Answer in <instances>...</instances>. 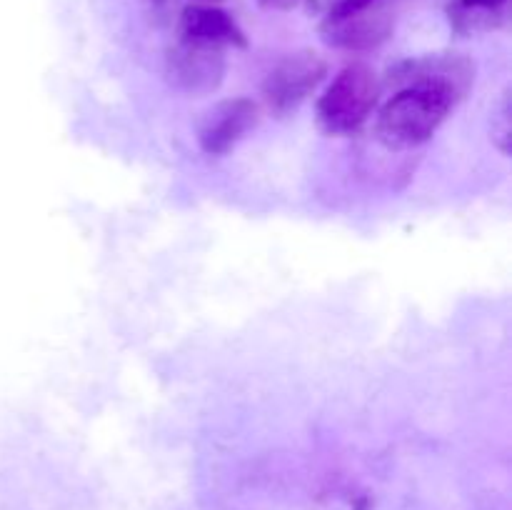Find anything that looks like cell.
I'll list each match as a JSON object with an SVG mask.
<instances>
[{
  "instance_id": "1",
  "label": "cell",
  "mask_w": 512,
  "mask_h": 510,
  "mask_svg": "<svg viewBox=\"0 0 512 510\" xmlns=\"http://www.w3.org/2000/svg\"><path fill=\"white\" fill-rule=\"evenodd\" d=\"M475 68L463 55H428L390 73L400 88L378 110L375 133L388 148H418L465 98Z\"/></svg>"
},
{
  "instance_id": "2",
  "label": "cell",
  "mask_w": 512,
  "mask_h": 510,
  "mask_svg": "<svg viewBox=\"0 0 512 510\" xmlns=\"http://www.w3.org/2000/svg\"><path fill=\"white\" fill-rule=\"evenodd\" d=\"M380 83L373 68L345 65L318 100V120L330 135H348L363 128L378 105Z\"/></svg>"
},
{
  "instance_id": "3",
  "label": "cell",
  "mask_w": 512,
  "mask_h": 510,
  "mask_svg": "<svg viewBox=\"0 0 512 510\" xmlns=\"http://www.w3.org/2000/svg\"><path fill=\"white\" fill-rule=\"evenodd\" d=\"M328 73V63L313 50L283 55L263 80V100L270 113L288 115L315 93Z\"/></svg>"
},
{
  "instance_id": "4",
  "label": "cell",
  "mask_w": 512,
  "mask_h": 510,
  "mask_svg": "<svg viewBox=\"0 0 512 510\" xmlns=\"http://www.w3.org/2000/svg\"><path fill=\"white\" fill-rule=\"evenodd\" d=\"M170 85L188 95H208L220 88L225 75L223 48L180 38L165 55Z\"/></svg>"
},
{
  "instance_id": "5",
  "label": "cell",
  "mask_w": 512,
  "mask_h": 510,
  "mask_svg": "<svg viewBox=\"0 0 512 510\" xmlns=\"http://www.w3.org/2000/svg\"><path fill=\"white\" fill-rule=\"evenodd\" d=\"M395 28V15L385 0L365 5V8L353 10V13L333 15L323 18L320 23V35L328 45L340 50H373L390 38Z\"/></svg>"
},
{
  "instance_id": "6",
  "label": "cell",
  "mask_w": 512,
  "mask_h": 510,
  "mask_svg": "<svg viewBox=\"0 0 512 510\" xmlns=\"http://www.w3.org/2000/svg\"><path fill=\"white\" fill-rule=\"evenodd\" d=\"M258 118L260 108L250 98L223 100L210 108L200 123V148L208 155H225L245 138L248 130L255 128Z\"/></svg>"
},
{
  "instance_id": "7",
  "label": "cell",
  "mask_w": 512,
  "mask_h": 510,
  "mask_svg": "<svg viewBox=\"0 0 512 510\" xmlns=\"http://www.w3.org/2000/svg\"><path fill=\"white\" fill-rule=\"evenodd\" d=\"M180 38L215 48H245V35L233 15L210 3L188 5L180 15Z\"/></svg>"
},
{
  "instance_id": "8",
  "label": "cell",
  "mask_w": 512,
  "mask_h": 510,
  "mask_svg": "<svg viewBox=\"0 0 512 510\" xmlns=\"http://www.w3.org/2000/svg\"><path fill=\"white\" fill-rule=\"evenodd\" d=\"M510 0H455L450 3V25L458 33H478L503 25L508 18Z\"/></svg>"
},
{
  "instance_id": "9",
  "label": "cell",
  "mask_w": 512,
  "mask_h": 510,
  "mask_svg": "<svg viewBox=\"0 0 512 510\" xmlns=\"http://www.w3.org/2000/svg\"><path fill=\"white\" fill-rule=\"evenodd\" d=\"M318 10L323 13V18H333V15L353 13V10L365 8V5L375 3V0H315Z\"/></svg>"
},
{
  "instance_id": "10",
  "label": "cell",
  "mask_w": 512,
  "mask_h": 510,
  "mask_svg": "<svg viewBox=\"0 0 512 510\" xmlns=\"http://www.w3.org/2000/svg\"><path fill=\"white\" fill-rule=\"evenodd\" d=\"M300 3H303V0H258L260 8L265 10H293L298 8Z\"/></svg>"
},
{
  "instance_id": "11",
  "label": "cell",
  "mask_w": 512,
  "mask_h": 510,
  "mask_svg": "<svg viewBox=\"0 0 512 510\" xmlns=\"http://www.w3.org/2000/svg\"><path fill=\"white\" fill-rule=\"evenodd\" d=\"M198 3H210V5H215V3H220V0H198Z\"/></svg>"
}]
</instances>
